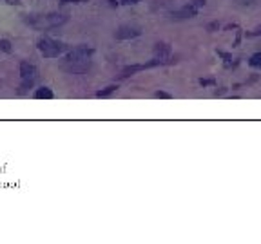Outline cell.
<instances>
[{
  "label": "cell",
  "mask_w": 261,
  "mask_h": 244,
  "mask_svg": "<svg viewBox=\"0 0 261 244\" xmlns=\"http://www.w3.org/2000/svg\"><path fill=\"white\" fill-rule=\"evenodd\" d=\"M140 34H142V31H140L138 27L120 26L116 29V33H114V36H116V40H132V38H136Z\"/></svg>",
  "instance_id": "cell-6"
},
{
  "label": "cell",
  "mask_w": 261,
  "mask_h": 244,
  "mask_svg": "<svg viewBox=\"0 0 261 244\" xmlns=\"http://www.w3.org/2000/svg\"><path fill=\"white\" fill-rule=\"evenodd\" d=\"M248 65L254 69H261V53H254L248 58Z\"/></svg>",
  "instance_id": "cell-9"
},
{
  "label": "cell",
  "mask_w": 261,
  "mask_h": 244,
  "mask_svg": "<svg viewBox=\"0 0 261 244\" xmlns=\"http://www.w3.org/2000/svg\"><path fill=\"white\" fill-rule=\"evenodd\" d=\"M20 78H22V85L20 91H26V89L33 87L34 80H36V67L29 61H22L20 63Z\"/></svg>",
  "instance_id": "cell-4"
},
{
  "label": "cell",
  "mask_w": 261,
  "mask_h": 244,
  "mask_svg": "<svg viewBox=\"0 0 261 244\" xmlns=\"http://www.w3.org/2000/svg\"><path fill=\"white\" fill-rule=\"evenodd\" d=\"M154 96H156V98H171V94H167V92H163V91H158Z\"/></svg>",
  "instance_id": "cell-13"
},
{
  "label": "cell",
  "mask_w": 261,
  "mask_h": 244,
  "mask_svg": "<svg viewBox=\"0 0 261 244\" xmlns=\"http://www.w3.org/2000/svg\"><path fill=\"white\" fill-rule=\"evenodd\" d=\"M205 6V0H193V2H189L187 6H183L181 9H178V11H172V18H193V16H196L199 11V7Z\"/></svg>",
  "instance_id": "cell-5"
},
{
  "label": "cell",
  "mask_w": 261,
  "mask_h": 244,
  "mask_svg": "<svg viewBox=\"0 0 261 244\" xmlns=\"http://www.w3.org/2000/svg\"><path fill=\"white\" fill-rule=\"evenodd\" d=\"M29 26L36 27V29H51V27H58L67 22V15L60 13H49V15H31L26 18Z\"/></svg>",
  "instance_id": "cell-2"
},
{
  "label": "cell",
  "mask_w": 261,
  "mask_h": 244,
  "mask_svg": "<svg viewBox=\"0 0 261 244\" xmlns=\"http://www.w3.org/2000/svg\"><path fill=\"white\" fill-rule=\"evenodd\" d=\"M154 53H156V58H162L165 60L167 63H171L172 58H171V47L167 46V44H156V47H154Z\"/></svg>",
  "instance_id": "cell-7"
},
{
  "label": "cell",
  "mask_w": 261,
  "mask_h": 244,
  "mask_svg": "<svg viewBox=\"0 0 261 244\" xmlns=\"http://www.w3.org/2000/svg\"><path fill=\"white\" fill-rule=\"evenodd\" d=\"M116 91H118L116 85H109V87H105L103 91H98L97 96L98 98H105V96H111L113 92H116Z\"/></svg>",
  "instance_id": "cell-10"
},
{
  "label": "cell",
  "mask_w": 261,
  "mask_h": 244,
  "mask_svg": "<svg viewBox=\"0 0 261 244\" xmlns=\"http://www.w3.org/2000/svg\"><path fill=\"white\" fill-rule=\"evenodd\" d=\"M138 2H142V0H120V4H124V6H130V4H138Z\"/></svg>",
  "instance_id": "cell-12"
},
{
  "label": "cell",
  "mask_w": 261,
  "mask_h": 244,
  "mask_svg": "<svg viewBox=\"0 0 261 244\" xmlns=\"http://www.w3.org/2000/svg\"><path fill=\"white\" fill-rule=\"evenodd\" d=\"M34 98H38V100H51L53 98V91L48 87H42L34 92Z\"/></svg>",
  "instance_id": "cell-8"
},
{
  "label": "cell",
  "mask_w": 261,
  "mask_h": 244,
  "mask_svg": "<svg viewBox=\"0 0 261 244\" xmlns=\"http://www.w3.org/2000/svg\"><path fill=\"white\" fill-rule=\"evenodd\" d=\"M7 4H11V6H18L20 4V0H6Z\"/></svg>",
  "instance_id": "cell-14"
},
{
  "label": "cell",
  "mask_w": 261,
  "mask_h": 244,
  "mask_svg": "<svg viewBox=\"0 0 261 244\" xmlns=\"http://www.w3.org/2000/svg\"><path fill=\"white\" fill-rule=\"evenodd\" d=\"M36 47H38V51H40V54L44 58H58L65 51V46H64L62 42L48 38V36H44V38H40V40L36 42Z\"/></svg>",
  "instance_id": "cell-3"
},
{
  "label": "cell",
  "mask_w": 261,
  "mask_h": 244,
  "mask_svg": "<svg viewBox=\"0 0 261 244\" xmlns=\"http://www.w3.org/2000/svg\"><path fill=\"white\" fill-rule=\"evenodd\" d=\"M91 56H93V49L87 46H78L65 54L62 67L71 75H82L91 67Z\"/></svg>",
  "instance_id": "cell-1"
},
{
  "label": "cell",
  "mask_w": 261,
  "mask_h": 244,
  "mask_svg": "<svg viewBox=\"0 0 261 244\" xmlns=\"http://www.w3.org/2000/svg\"><path fill=\"white\" fill-rule=\"evenodd\" d=\"M0 51H4V53H11V51H13L11 42L6 40V38H2V40H0Z\"/></svg>",
  "instance_id": "cell-11"
}]
</instances>
